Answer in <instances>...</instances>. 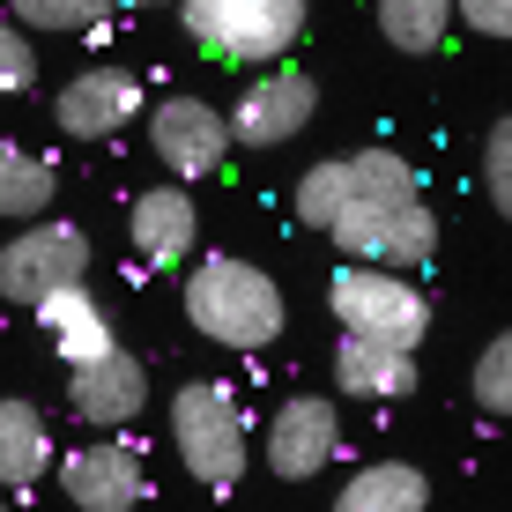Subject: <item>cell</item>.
<instances>
[{
	"label": "cell",
	"instance_id": "6da1fadb",
	"mask_svg": "<svg viewBox=\"0 0 512 512\" xmlns=\"http://www.w3.org/2000/svg\"><path fill=\"white\" fill-rule=\"evenodd\" d=\"M297 223L342 245V260H379V268H431L438 260V208L423 201L416 164L394 149H349L320 156L297 179Z\"/></svg>",
	"mask_w": 512,
	"mask_h": 512
},
{
	"label": "cell",
	"instance_id": "7a4b0ae2",
	"mask_svg": "<svg viewBox=\"0 0 512 512\" xmlns=\"http://www.w3.org/2000/svg\"><path fill=\"white\" fill-rule=\"evenodd\" d=\"M282 282L260 260L238 253H193L186 260V327L216 349H268L282 342Z\"/></svg>",
	"mask_w": 512,
	"mask_h": 512
},
{
	"label": "cell",
	"instance_id": "3957f363",
	"mask_svg": "<svg viewBox=\"0 0 512 512\" xmlns=\"http://www.w3.org/2000/svg\"><path fill=\"white\" fill-rule=\"evenodd\" d=\"M171 446L193 468V483L208 490H238L245 461H253V423H245L238 394L223 379H186L171 394Z\"/></svg>",
	"mask_w": 512,
	"mask_h": 512
},
{
	"label": "cell",
	"instance_id": "277c9868",
	"mask_svg": "<svg viewBox=\"0 0 512 512\" xmlns=\"http://www.w3.org/2000/svg\"><path fill=\"white\" fill-rule=\"evenodd\" d=\"M179 15H186V38L201 52L268 67L305 38L312 0H179Z\"/></svg>",
	"mask_w": 512,
	"mask_h": 512
},
{
	"label": "cell",
	"instance_id": "5b68a950",
	"mask_svg": "<svg viewBox=\"0 0 512 512\" xmlns=\"http://www.w3.org/2000/svg\"><path fill=\"white\" fill-rule=\"evenodd\" d=\"M327 305L349 334H379V342H423L431 327V297L409 282V268H379V260H349L327 282Z\"/></svg>",
	"mask_w": 512,
	"mask_h": 512
},
{
	"label": "cell",
	"instance_id": "8992f818",
	"mask_svg": "<svg viewBox=\"0 0 512 512\" xmlns=\"http://www.w3.org/2000/svg\"><path fill=\"white\" fill-rule=\"evenodd\" d=\"M312 112H320V82H312L305 67H290V60H268L231 104V141H245V149H282V141H297L312 127Z\"/></svg>",
	"mask_w": 512,
	"mask_h": 512
},
{
	"label": "cell",
	"instance_id": "52a82bcc",
	"mask_svg": "<svg viewBox=\"0 0 512 512\" xmlns=\"http://www.w3.org/2000/svg\"><path fill=\"white\" fill-rule=\"evenodd\" d=\"M82 275H90V238H82L75 223H38L30 216L23 231L0 245V297H8V305H38L45 290L82 282Z\"/></svg>",
	"mask_w": 512,
	"mask_h": 512
},
{
	"label": "cell",
	"instance_id": "ba28073f",
	"mask_svg": "<svg viewBox=\"0 0 512 512\" xmlns=\"http://www.w3.org/2000/svg\"><path fill=\"white\" fill-rule=\"evenodd\" d=\"M149 112V90H141L134 67H82V75L60 82V97H52V119H60L67 141H112L127 134L134 119Z\"/></svg>",
	"mask_w": 512,
	"mask_h": 512
},
{
	"label": "cell",
	"instance_id": "9c48e42d",
	"mask_svg": "<svg viewBox=\"0 0 512 512\" xmlns=\"http://www.w3.org/2000/svg\"><path fill=\"white\" fill-rule=\"evenodd\" d=\"M149 149L179 179H208L231 156V112H216L208 97H164L149 104Z\"/></svg>",
	"mask_w": 512,
	"mask_h": 512
},
{
	"label": "cell",
	"instance_id": "30bf717a",
	"mask_svg": "<svg viewBox=\"0 0 512 512\" xmlns=\"http://www.w3.org/2000/svg\"><path fill=\"white\" fill-rule=\"evenodd\" d=\"M260 446H268V468L282 483H312V475L342 453V409H334L327 394H290Z\"/></svg>",
	"mask_w": 512,
	"mask_h": 512
},
{
	"label": "cell",
	"instance_id": "8fae6325",
	"mask_svg": "<svg viewBox=\"0 0 512 512\" xmlns=\"http://www.w3.org/2000/svg\"><path fill=\"white\" fill-rule=\"evenodd\" d=\"M60 490L75 498L82 512H127L149 498V468H141V453L127 446V438H90V446L60 453Z\"/></svg>",
	"mask_w": 512,
	"mask_h": 512
},
{
	"label": "cell",
	"instance_id": "7c38bea8",
	"mask_svg": "<svg viewBox=\"0 0 512 512\" xmlns=\"http://www.w3.org/2000/svg\"><path fill=\"white\" fill-rule=\"evenodd\" d=\"M67 409H75L90 431H127V423L149 409V372L127 349H104V357L67 364Z\"/></svg>",
	"mask_w": 512,
	"mask_h": 512
},
{
	"label": "cell",
	"instance_id": "4fadbf2b",
	"mask_svg": "<svg viewBox=\"0 0 512 512\" xmlns=\"http://www.w3.org/2000/svg\"><path fill=\"white\" fill-rule=\"evenodd\" d=\"M127 238L149 268H186L193 245H201V208L186 186H141L127 208Z\"/></svg>",
	"mask_w": 512,
	"mask_h": 512
},
{
	"label": "cell",
	"instance_id": "5bb4252c",
	"mask_svg": "<svg viewBox=\"0 0 512 512\" xmlns=\"http://www.w3.org/2000/svg\"><path fill=\"white\" fill-rule=\"evenodd\" d=\"M334 386L349 401H409L416 394V349L342 327V342H334Z\"/></svg>",
	"mask_w": 512,
	"mask_h": 512
},
{
	"label": "cell",
	"instance_id": "9a60e30c",
	"mask_svg": "<svg viewBox=\"0 0 512 512\" xmlns=\"http://www.w3.org/2000/svg\"><path fill=\"white\" fill-rule=\"evenodd\" d=\"M30 312H38L45 342L60 349L67 364H82V357H104V349H119V334H112V312L97 305L90 275H82V282H60V290H45Z\"/></svg>",
	"mask_w": 512,
	"mask_h": 512
},
{
	"label": "cell",
	"instance_id": "2e32d148",
	"mask_svg": "<svg viewBox=\"0 0 512 512\" xmlns=\"http://www.w3.org/2000/svg\"><path fill=\"white\" fill-rule=\"evenodd\" d=\"M45 468H60L45 409L38 401H0V490H38Z\"/></svg>",
	"mask_w": 512,
	"mask_h": 512
},
{
	"label": "cell",
	"instance_id": "e0dca14e",
	"mask_svg": "<svg viewBox=\"0 0 512 512\" xmlns=\"http://www.w3.org/2000/svg\"><path fill=\"white\" fill-rule=\"evenodd\" d=\"M431 505V483L409 461H364L342 483V512H423Z\"/></svg>",
	"mask_w": 512,
	"mask_h": 512
},
{
	"label": "cell",
	"instance_id": "ac0fdd59",
	"mask_svg": "<svg viewBox=\"0 0 512 512\" xmlns=\"http://www.w3.org/2000/svg\"><path fill=\"white\" fill-rule=\"evenodd\" d=\"M52 193H60L52 156L0 141V216H8V223H30V216H45V208H52Z\"/></svg>",
	"mask_w": 512,
	"mask_h": 512
},
{
	"label": "cell",
	"instance_id": "d6986e66",
	"mask_svg": "<svg viewBox=\"0 0 512 512\" xmlns=\"http://www.w3.org/2000/svg\"><path fill=\"white\" fill-rule=\"evenodd\" d=\"M453 30V0H379V38L394 52H438Z\"/></svg>",
	"mask_w": 512,
	"mask_h": 512
},
{
	"label": "cell",
	"instance_id": "ffe728a7",
	"mask_svg": "<svg viewBox=\"0 0 512 512\" xmlns=\"http://www.w3.org/2000/svg\"><path fill=\"white\" fill-rule=\"evenodd\" d=\"M112 0H8V15L30 30V38H82V30L104 23Z\"/></svg>",
	"mask_w": 512,
	"mask_h": 512
},
{
	"label": "cell",
	"instance_id": "44dd1931",
	"mask_svg": "<svg viewBox=\"0 0 512 512\" xmlns=\"http://www.w3.org/2000/svg\"><path fill=\"white\" fill-rule=\"evenodd\" d=\"M468 394H475V409H483L490 423H505V416H512V327L498 334V342H483Z\"/></svg>",
	"mask_w": 512,
	"mask_h": 512
},
{
	"label": "cell",
	"instance_id": "7402d4cb",
	"mask_svg": "<svg viewBox=\"0 0 512 512\" xmlns=\"http://www.w3.org/2000/svg\"><path fill=\"white\" fill-rule=\"evenodd\" d=\"M483 193H490V208L512 223V112L483 134Z\"/></svg>",
	"mask_w": 512,
	"mask_h": 512
},
{
	"label": "cell",
	"instance_id": "603a6c76",
	"mask_svg": "<svg viewBox=\"0 0 512 512\" xmlns=\"http://www.w3.org/2000/svg\"><path fill=\"white\" fill-rule=\"evenodd\" d=\"M30 82H38V45H30V30L15 15H0V97L30 90Z\"/></svg>",
	"mask_w": 512,
	"mask_h": 512
},
{
	"label": "cell",
	"instance_id": "cb8c5ba5",
	"mask_svg": "<svg viewBox=\"0 0 512 512\" xmlns=\"http://www.w3.org/2000/svg\"><path fill=\"white\" fill-rule=\"evenodd\" d=\"M453 15H461L475 38H498V45H512V0H453Z\"/></svg>",
	"mask_w": 512,
	"mask_h": 512
},
{
	"label": "cell",
	"instance_id": "d4e9b609",
	"mask_svg": "<svg viewBox=\"0 0 512 512\" xmlns=\"http://www.w3.org/2000/svg\"><path fill=\"white\" fill-rule=\"evenodd\" d=\"M112 8H164V0H112Z\"/></svg>",
	"mask_w": 512,
	"mask_h": 512
}]
</instances>
